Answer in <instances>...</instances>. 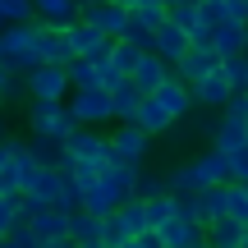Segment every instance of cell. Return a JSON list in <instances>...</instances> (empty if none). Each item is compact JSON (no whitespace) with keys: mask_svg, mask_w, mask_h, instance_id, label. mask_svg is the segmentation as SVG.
I'll list each match as a JSON object with an SVG mask.
<instances>
[{"mask_svg":"<svg viewBox=\"0 0 248 248\" xmlns=\"http://www.w3.org/2000/svg\"><path fill=\"white\" fill-rule=\"evenodd\" d=\"M166 184H170V193H179V198H193V193H202V188H212V184H230V156H225L221 147H212V152H202V156L175 166L166 175Z\"/></svg>","mask_w":248,"mask_h":248,"instance_id":"6da1fadb","label":"cell"},{"mask_svg":"<svg viewBox=\"0 0 248 248\" xmlns=\"http://www.w3.org/2000/svg\"><path fill=\"white\" fill-rule=\"evenodd\" d=\"M0 60L14 74H28L42 64V46H37V18L32 23H5L0 28Z\"/></svg>","mask_w":248,"mask_h":248,"instance_id":"7a4b0ae2","label":"cell"},{"mask_svg":"<svg viewBox=\"0 0 248 248\" xmlns=\"http://www.w3.org/2000/svg\"><path fill=\"white\" fill-rule=\"evenodd\" d=\"M74 129H78V120H74L69 101H42V97H28V133H32V138L64 142Z\"/></svg>","mask_w":248,"mask_h":248,"instance_id":"3957f363","label":"cell"},{"mask_svg":"<svg viewBox=\"0 0 248 248\" xmlns=\"http://www.w3.org/2000/svg\"><path fill=\"white\" fill-rule=\"evenodd\" d=\"M64 152H69L74 161H97V166H110V161H115L110 133H101L97 124H78V129L64 138Z\"/></svg>","mask_w":248,"mask_h":248,"instance_id":"277c9868","label":"cell"},{"mask_svg":"<svg viewBox=\"0 0 248 248\" xmlns=\"http://www.w3.org/2000/svg\"><path fill=\"white\" fill-rule=\"evenodd\" d=\"M69 110H74V120L78 124H106V120H115V110H110V92L106 88H69Z\"/></svg>","mask_w":248,"mask_h":248,"instance_id":"5b68a950","label":"cell"},{"mask_svg":"<svg viewBox=\"0 0 248 248\" xmlns=\"http://www.w3.org/2000/svg\"><path fill=\"white\" fill-rule=\"evenodd\" d=\"M28 78V97H42V101H64L69 97V64H37V69L23 74Z\"/></svg>","mask_w":248,"mask_h":248,"instance_id":"8992f818","label":"cell"},{"mask_svg":"<svg viewBox=\"0 0 248 248\" xmlns=\"http://www.w3.org/2000/svg\"><path fill=\"white\" fill-rule=\"evenodd\" d=\"M110 147H115V161H133V166H147L152 152V133L133 120H115V133H110Z\"/></svg>","mask_w":248,"mask_h":248,"instance_id":"52a82bcc","label":"cell"},{"mask_svg":"<svg viewBox=\"0 0 248 248\" xmlns=\"http://www.w3.org/2000/svg\"><path fill=\"white\" fill-rule=\"evenodd\" d=\"M60 184H64L60 166H37L32 179L23 184V207H60Z\"/></svg>","mask_w":248,"mask_h":248,"instance_id":"ba28073f","label":"cell"},{"mask_svg":"<svg viewBox=\"0 0 248 248\" xmlns=\"http://www.w3.org/2000/svg\"><path fill=\"white\" fill-rule=\"evenodd\" d=\"M64 42H69V55L78 60V55H101L115 37H106L101 28H92L88 18H74V23H64Z\"/></svg>","mask_w":248,"mask_h":248,"instance_id":"9c48e42d","label":"cell"},{"mask_svg":"<svg viewBox=\"0 0 248 248\" xmlns=\"http://www.w3.org/2000/svg\"><path fill=\"white\" fill-rule=\"evenodd\" d=\"M23 216L37 239H69V212L64 207H23Z\"/></svg>","mask_w":248,"mask_h":248,"instance_id":"30bf717a","label":"cell"},{"mask_svg":"<svg viewBox=\"0 0 248 248\" xmlns=\"http://www.w3.org/2000/svg\"><path fill=\"white\" fill-rule=\"evenodd\" d=\"M156 234H161V244H166V248H193V244L207 239V225L193 221V216H184V212H175L166 225H156Z\"/></svg>","mask_w":248,"mask_h":248,"instance_id":"8fae6325","label":"cell"},{"mask_svg":"<svg viewBox=\"0 0 248 248\" xmlns=\"http://www.w3.org/2000/svg\"><path fill=\"white\" fill-rule=\"evenodd\" d=\"M212 69H221V51H216V46H188V51L179 55V64H175V74L188 88H193L198 78H207Z\"/></svg>","mask_w":248,"mask_h":248,"instance_id":"7c38bea8","label":"cell"},{"mask_svg":"<svg viewBox=\"0 0 248 248\" xmlns=\"http://www.w3.org/2000/svg\"><path fill=\"white\" fill-rule=\"evenodd\" d=\"M170 74H175V64H170L166 55H156V51H142V55H138V64H133V74H129V78L138 83V92H142V97H147V92H156L161 83L170 78Z\"/></svg>","mask_w":248,"mask_h":248,"instance_id":"4fadbf2b","label":"cell"},{"mask_svg":"<svg viewBox=\"0 0 248 248\" xmlns=\"http://www.w3.org/2000/svg\"><path fill=\"white\" fill-rule=\"evenodd\" d=\"M147 97H156V101H161V106H166V110H170V120H175V124H179V120H184V115H188V110H193V106H198V101H193V88H188V83H184V78H179V74H170V78H166V83H161V88H156V92H147Z\"/></svg>","mask_w":248,"mask_h":248,"instance_id":"5bb4252c","label":"cell"},{"mask_svg":"<svg viewBox=\"0 0 248 248\" xmlns=\"http://www.w3.org/2000/svg\"><path fill=\"white\" fill-rule=\"evenodd\" d=\"M83 18H88L92 28H101L106 37H124V28H129V5H120V0H101V5H83Z\"/></svg>","mask_w":248,"mask_h":248,"instance_id":"9a60e30c","label":"cell"},{"mask_svg":"<svg viewBox=\"0 0 248 248\" xmlns=\"http://www.w3.org/2000/svg\"><path fill=\"white\" fill-rule=\"evenodd\" d=\"M234 97V88H230V78H225V69H212L207 78H198L193 83V101L198 106H207V110H225V101Z\"/></svg>","mask_w":248,"mask_h":248,"instance_id":"2e32d148","label":"cell"},{"mask_svg":"<svg viewBox=\"0 0 248 248\" xmlns=\"http://www.w3.org/2000/svg\"><path fill=\"white\" fill-rule=\"evenodd\" d=\"M106 225H110V216H97V212H88V207H74L69 212V239L74 244H97V239H106Z\"/></svg>","mask_w":248,"mask_h":248,"instance_id":"e0dca14e","label":"cell"},{"mask_svg":"<svg viewBox=\"0 0 248 248\" xmlns=\"http://www.w3.org/2000/svg\"><path fill=\"white\" fill-rule=\"evenodd\" d=\"M193 202H198V221H202V225L221 221V216H230V184L202 188V193H193Z\"/></svg>","mask_w":248,"mask_h":248,"instance_id":"ac0fdd59","label":"cell"},{"mask_svg":"<svg viewBox=\"0 0 248 248\" xmlns=\"http://www.w3.org/2000/svg\"><path fill=\"white\" fill-rule=\"evenodd\" d=\"M188 46H193V37H188V32H184V28H179V23H175V18H170V14H166V23H161V28H156V55H166V60H170V64H179V55H184V51H188Z\"/></svg>","mask_w":248,"mask_h":248,"instance_id":"d6986e66","label":"cell"},{"mask_svg":"<svg viewBox=\"0 0 248 248\" xmlns=\"http://www.w3.org/2000/svg\"><path fill=\"white\" fill-rule=\"evenodd\" d=\"M212 142L225 152V156H230V152H239V147H248V120H239V115H225V110H221V124H216Z\"/></svg>","mask_w":248,"mask_h":248,"instance_id":"ffe728a7","label":"cell"},{"mask_svg":"<svg viewBox=\"0 0 248 248\" xmlns=\"http://www.w3.org/2000/svg\"><path fill=\"white\" fill-rule=\"evenodd\" d=\"M115 225L124 234H142V230H152V221H147V198H124V202L115 207Z\"/></svg>","mask_w":248,"mask_h":248,"instance_id":"44dd1931","label":"cell"},{"mask_svg":"<svg viewBox=\"0 0 248 248\" xmlns=\"http://www.w3.org/2000/svg\"><path fill=\"white\" fill-rule=\"evenodd\" d=\"M133 124H142V129H147L152 138H156V133H170V129H175L170 110L161 106L156 97H142V101H138V110H133Z\"/></svg>","mask_w":248,"mask_h":248,"instance_id":"7402d4cb","label":"cell"},{"mask_svg":"<svg viewBox=\"0 0 248 248\" xmlns=\"http://www.w3.org/2000/svg\"><path fill=\"white\" fill-rule=\"evenodd\" d=\"M212 46L221 51V60H225V55H239V51H248V23H239V18H225V23L216 28Z\"/></svg>","mask_w":248,"mask_h":248,"instance_id":"603a6c76","label":"cell"},{"mask_svg":"<svg viewBox=\"0 0 248 248\" xmlns=\"http://www.w3.org/2000/svg\"><path fill=\"white\" fill-rule=\"evenodd\" d=\"M138 101H142V92H138V83H133V78H120L115 88H110V110H115V120H133Z\"/></svg>","mask_w":248,"mask_h":248,"instance_id":"cb8c5ba5","label":"cell"},{"mask_svg":"<svg viewBox=\"0 0 248 248\" xmlns=\"http://www.w3.org/2000/svg\"><path fill=\"white\" fill-rule=\"evenodd\" d=\"M207 239L216 248H239L244 244V221H234V216H221V221L207 225Z\"/></svg>","mask_w":248,"mask_h":248,"instance_id":"d4e9b609","label":"cell"},{"mask_svg":"<svg viewBox=\"0 0 248 248\" xmlns=\"http://www.w3.org/2000/svg\"><path fill=\"white\" fill-rule=\"evenodd\" d=\"M138 55H142V51L129 42V37H115V42H110V69L129 78V74H133V64H138Z\"/></svg>","mask_w":248,"mask_h":248,"instance_id":"484cf974","label":"cell"},{"mask_svg":"<svg viewBox=\"0 0 248 248\" xmlns=\"http://www.w3.org/2000/svg\"><path fill=\"white\" fill-rule=\"evenodd\" d=\"M124 37H129L138 51H156V28H152L147 18H138L133 9H129V28H124Z\"/></svg>","mask_w":248,"mask_h":248,"instance_id":"4316f807","label":"cell"},{"mask_svg":"<svg viewBox=\"0 0 248 248\" xmlns=\"http://www.w3.org/2000/svg\"><path fill=\"white\" fill-rule=\"evenodd\" d=\"M175 212H179V193H156V198H147V221H152V230L166 225Z\"/></svg>","mask_w":248,"mask_h":248,"instance_id":"83f0119b","label":"cell"},{"mask_svg":"<svg viewBox=\"0 0 248 248\" xmlns=\"http://www.w3.org/2000/svg\"><path fill=\"white\" fill-rule=\"evenodd\" d=\"M170 18H175V23L184 28L188 37L202 28V9H198V0H179V5H170Z\"/></svg>","mask_w":248,"mask_h":248,"instance_id":"f1b7e54d","label":"cell"},{"mask_svg":"<svg viewBox=\"0 0 248 248\" xmlns=\"http://www.w3.org/2000/svg\"><path fill=\"white\" fill-rule=\"evenodd\" d=\"M156 193H170L166 175H161V170H147V166H142V170H138V184H133V198H156Z\"/></svg>","mask_w":248,"mask_h":248,"instance_id":"f546056e","label":"cell"},{"mask_svg":"<svg viewBox=\"0 0 248 248\" xmlns=\"http://www.w3.org/2000/svg\"><path fill=\"white\" fill-rule=\"evenodd\" d=\"M221 69H225V78H230V88H234V92H244V88H248V51L225 55V60H221Z\"/></svg>","mask_w":248,"mask_h":248,"instance_id":"4dcf8cb0","label":"cell"},{"mask_svg":"<svg viewBox=\"0 0 248 248\" xmlns=\"http://www.w3.org/2000/svg\"><path fill=\"white\" fill-rule=\"evenodd\" d=\"M0 14H5V23H32L37 5L32 0H0Z\"/></svg>","mask_w":248,"mask_h":248,"instance_id":"1f68e13d","label":"cell"},{"mask_svg":"<svg viewBox=\"0 0 248 248\" xmlns=\"http://www.w3.org/2000/svg\"><path fill=\"white\" fill-rule=\"evenodd\" d=\"M64 170H69V175L78 179L83 188H88V184H97V179L106 175V166H97V161H74V156H69V166H64Z\"/></svg>","mask_w":248,"mask_h":248,"instance_id":"d6a6232c","label":"cell"},{"mask_svg":"<svg viewBox=\"0 0 248 248\" xmlns=\"http://www.w3.org/2000/svg\"><path fill=\"white\" fill-rule=\"evenodd\" d=\"M198 9H202V23H207V28H221L225 18H230V9H225V0H202Z\"/></svg>","mask_w":248,"mask_h":248,"instance_id":"836d02e7","label":"cell"},{"mask_svg":"<svg viewBox=\"0 0 248 248\" xmlns=\"http://www.w3.org/2000/svg\"><path fill=\"white\" fill-rule=\"evenodd\" d=\"M32 244H37V234L28 230V225H14V234L0 239V248H32Z\"/></svg>","mask_w":248,"mask_h":248,"instance_id":"e575fe53","label":"cell"},{"mask_svg":"<svg viewBox=\"0 0 248 248\" xmlns=\"http://www.w3.org/2000/svg\"><path fill=\"white\" fill-rule=\"evenodd\" d=\"M230 179H248V147H239V152H230Z\"/></svg>","mask_w":248,"mask_h":248,"instance_id":"d590c367","label":"cell"},{"mask_svg":"<svg viewBox=\"0 0 248 248\" xmlns=\"http://www.w3.org/2000/svg\"><path fill=\"white\" fill-rule=\"evenodd\" d=\"M225 115H239V120H248V88H244V92H234V97L225 101Z\"/></svg>","mask_w":248,"mask_h":248,"instance_id":"8d00e7d4","label":"cell"},{"mask_svg":"<svg viewBox=\"0 0 248 248\" xmlns=\"http://www.w3.org/2000/svg\"><path fill=\"white\" fill-rule=\"evenodd\" d=\"M18 97H28V78H23V74H14L9 88H5V101H18Z\"/></svg>","mask_w":248,"mask_h":248,"instance_id":"74e56055","label":"cell"},{"mask_svg":"<svg viewBox=\"0 0 248 248\" xmlns=\"http://www.w3.org/2000/svg\"><path fill=\"white\" fill-rule=\"evenodd\" d=\"M225 9H230V18L248 23V0H225Z\"/></svg>","mask_w":248,"mask_h":248,"instance_id":"f35d334b","label":"cell"},{"mask_svg":"<svg viewBox=\"0 0 248 248\" xmlns=\"http://www.w3.org/2000/svg\"><path fill=\"white\" fill-rule=\"evenodd\" d=\"M9 78H14V69H9V64L0 60V97H5V88H9Z\"/></svg>","mask_w":248,"mask_h":248,"instance_id":"ab89813d","label":"cell"},{"mask_svg":"<svg viewBox=\"0 0 248 248\" xmlns=\"http://www.w3.org/2000/svg\"><path fill=\"white\" fill-rule=\"evenodd\" d=\"M9 166V138H0V170Z\"/></svg>","mask_w":248,"mask_h":248,"instance_id":"60d3db41","label":"cell"},{"mask_svg":"<svg viewBox=\"0 0 248 248\" xmlns=\"http://www.w3.org/2000/svg\"><path fill=\"white\" fill-rule=\"evenodd\" d=\"M32 248H60V239H37Z\"/></svg>","mask_w":248,"mask_h":248,"instance_id":"b9f144b4","label":"cell"},{"mask_svg":"<svg viewBox=\"0 0 248 248\" xmlns=\"http://www.w3.org/2000/svg\"><path fill=\"white\" fill-rule=\"evenodd\" d=\"M78 248H110V244H106V239H97V244H78Z\"/></svg>","mask_w":248,"mask_h":248,"instance_id":"7bdbcfd3","label":"cell"},{"mask_svg":"<svg viewBox=\"0 0 248 248\" xmlns=\"http://www.w3.org/2000/svg\"><path fill=\"white\" fill-rule=\"evenodd\" d=\"M0 138H9V124H5V115H0Z\"/></svg>","mask_w":248,"mask_h":248,"instance_id":"ee69618b","label":"cell"},{"mask_svg":"<svg viewBox=\"0 0 248 248\" xmlns=\"http://www.w3.org/2000/svg\"><path fill=\"white\" fill-rule=\"evenodd\" d=\"M193 248H216V244H212V239H202V244H193Z\"/></svg>","mask_w":248,"mask_h":248,"instance_id":"f6af8a7d","label":"cell"},{"mask_svg":"<svg viewBox=\"0 0 248 248\" xmlns=\"http://www.w3.org/2000/svg\"><path fill=\"white\" fill-rule=\"evenodd\" d=\"M60 248H78V244H74V239H60Z\"/></svg>","mask_w":248,"mask_h":248,"instance_id":"bcb514c9","label":"cell"},{"mask_svg":"<svg viewBox=\"0 0 248 248\" xmlns=\"http://www.w3.org/2000/svg\"><path fill=\"white\" fill-rule=\"evenodd\" d=\"M239 248H248V225H244V244H239Z\"/></svg>","mask_w":248,"mask_h":248,"instance_id":"7dc6e473","label":"cell"},{"mask_svg":"<svg viewBox=\"0 0 248 248\" xmlns=\"http://www.w3.org/2000/svg\"><path fill=\"white\" fill-rule=\"evenodd\" d=\"M120 5H129V9H133V5H138V0H120Z\"/></svg>","mask_w":248,"mask_h":248,"instance_id":"c3c4849f","label":"cell"},{"mask_svg":"<svg viewBox=\"0 0 248 248\" xmlns=\"http://www.w3.org/2000/svg\"><path fill=\"white\" fill-rule=\"evenodd\" d=\"M83 5H101V0H83Z\"/></svg>","mask_w":248,"mask_h":248,"instance_id":"681fc988","label":"cell"},{"mask_svg":"<svg viewBox=\"0 0 248 248\" xmlns=\"http://www.w3.org/2000/svg\"><path fill=\"white\" fill-rule=\"evenodd\" d=\"M0 28H5V14H0Z\"/></svg>","mask_w":248,"mask_h":248,"instance_id":"f907efd6","label":"cell"},{"mask_svg":"<svg viewBox=\"0 0 248 248\" xmlns=\"http://www.w3.org/2000/svg\"><path fill=\"white\" fill-rule=\"evenodd\" d=\"M0 106H5V97H0Z\"/></svg>","mask_w":248,"mask_h":248,"instance_id":"816d5d0a","label":"cell"},{"mask_svg":"<svg viewBox=\"0 0 248 248\" xmlns=\"http://www.w3.org/2000/svg\"><path fill=\"white\" fill-rule=\"evenodd\" d=\"M244 188H248V179H244Z\"/></svg>","mask_w":248,"mask_h":248,"instance_id":"f5cc1de1","label":"cell"},{"mask_svg":"<svg viewBox=\"0 0 248 248\" xmlns=\"http://www.w3.org/2000/svg\"><path fill=\"white\" fill-rule=\"evenodd\" d=\"M161 5H166V0H161Z\"/></svg>","mask_w":248,"mask_h":248,"instance_id":"db71d44e","label":"cell"},{"mask_svg":"<svg viewBox=\"0 0 248 248\" xmlns=\"http://www.w3.org/2000/svg\"><path fill=\"white\" fill-rule=\"evenodd\" d=\"M0 193H5V188H0Z\"/></svg>","mask_w":248,"mask_h":248,"instance_id":"11a10c76","label":"cell"},{"mask_svg":"<svg viewBox=\"0 0 248 248\" xmlns=\"http://www.w3.org/2000/svg\"><path fill=\"white\" fill-rule=\"evenodd\" d=\"M198 5H202V0H198Z\"/></svg>","mask_w":248,"mask_h":248,"instance_id":"9f6ffc18","label":"cell"},{"mask_svg":"<svg viewBox=\"0 0 248 248\" xmlns=\"http://www.w3.org/2000/svg\"><path fill=\"white\" fill-rule=\"evenodd\" d=\"M244 225H248V221H244Z\"/></svg>","mask_w":248,"mask_h":248,"instance_id":"6f0895ef","label":"cell"}]
</instances>
